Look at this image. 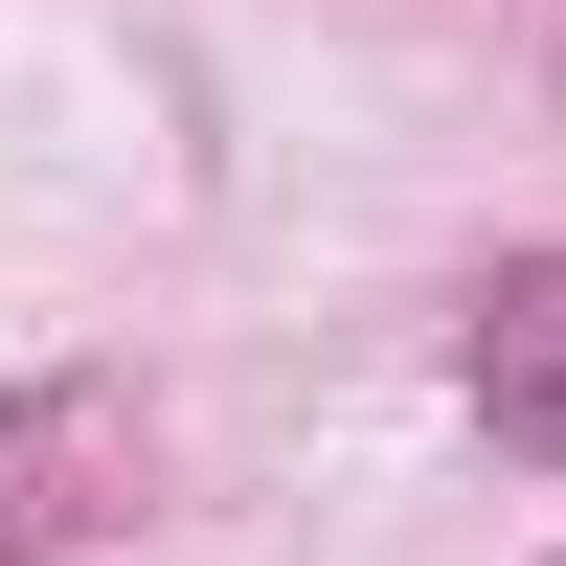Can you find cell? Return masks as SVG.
<instances>
[{
    "label": "cell",
    "instance_id": "cell-2",
    "mask_svg": "<svg viewBox=\"0 0 566 566\" xmlns=\"http://www.w3.org/2000/svg\"><path fill=\"white\" fill-rule=\"evenodd\" d=\"M69 476H91V386H0V566L69 544Z\"/></svg>",
    "mask_w": 566,
    "mask_h": 566
},
{
    "label": "cell",
    "instance_id": "cell-1",
    "mask_svg": "<svg viewBox=\"0 0 566 566\" xmlns=\"http://www.w3.org/2000/svg\"><path fill=\"white\" fill-rule=\"evenodd\" d=\"M453 386H476V431L522 453V476H566V272H499V295H476V363H453Z\"/></svg>",
    "mask_w": 566,
    "mask_h": 566
}]
</instances>
